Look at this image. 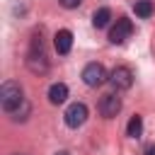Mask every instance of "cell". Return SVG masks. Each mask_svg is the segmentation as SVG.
Masks as SVG:
<instances>
[{
  "label": "cell",
  "instance_id": "2",
  "mask_svg": "<svg viewBox=\"0 0 155 155\" xmlns=\"http://www.w3.org/2000/svg\"><path fill=\"white\" fill-rule=\"evenodd\" d=\"M27 65H29V70H34V73H46L48 63H46V53H44L41 36H34V41H31V48H29V53H27Z\"/></svg>",
  "mask_w": 155,
  "mask_h": 155
},
{
  "label": "cell",
  "instance_id": "8",
  "mask_svg": "<svg viewBox=\"0 0 155 155\" xmlns=\"http://www.w3.org/2000/svg\"><path fill=\"white\" fill-rule=\"evenodd\" d=\"M53 46H56V51H58L61 56L70 53V48H73V34H70L68 29H58L56 36H53Z\"/></svg>",
  "mask_w": 155,
  "mask_h": 155
},
{
  "label": "cell",
  "instance_id": "12",
  "mask_svg": "<svg viewBox=\"0 0 155 155\" xmlns=\"http://www.w3.org/2000/svg\"><path fill=\"white\" fill-rule=\"evenodd\" d=\"M133 10H136V15H138V17L148 19V17L153 15V2H150V0H138V2L133 5Z\"/></svg>",
  "mask_w": 155,
  "mask_h": 155
},
{
  "label": "cell",
  "instance_id": "14",
  "mask_svg": "<svg viewBox=\"0 0 155 155\" xmlns=\"http://www.w3.org/2000/svg\"><path fill=\"white\" fill-rule=\"evenodd\" d=\"M53 155H70L68 150H58V153H53Z\"/></svg>",
  "mask_w": 155,
  "mask_h": 155
},
{
  "label": "cell",
  "instance_id": "13",
  "mask_svg": "<svg viewBox=\"0 0 155 155\" xmlns=\"http://www.w3.org/2000/svg\"><path fill=\"white\" fill-rule=\"evenodd\" d=\"M58 2H61V5L65 7V10H75V7H78V5L82 2V0H58Z\"/></svg>",
  "mask_w": 155,
  "mask_h": 155
},
{
  "label": "cell",
  "instance_id": "15",
  "mask_svg": "<svg viewBox=\"0 0 155 155\" xmlns=\"http://www.w3.org/2000/svg\"><path fill=\"white\" fill-rule=\"evenodd\" d=\"M148 155H155V145H153V148H150V150H148Z\"/></svg>",
  "mask_w": 155,
  "mask_h": 155
},
{
  "label": "cell",
  "instance_id": "1",
  "mask_svg": "<svg viewBox=\"0 0 155 155\" xmlns=\"http://www.w3.org/2000/svg\"><path fill=\"white\" fill-rule=\"evenodd\" d=\"M0 104H2V109L7 114H15L19 107H24V92H22V87L15 80L2 82V87H0Z\"/></svg>",
  "mask_w": 155,
  "mask_h": 155
},
{
  "label": "cell",
  "instance_id": "9",
  "mask_svg": "<svg viewBox=\"0 0 155 155\" xmlns=\"http://www.w3.org/2000/svg\"><path fill=\"white\" fill-rule=\"evenodd\" d=\"M65 99H68V87L63 82H53L48 87V102L51 104H63Z\"/></svg>",
  "mask_w": 155,
  "mask_h": 155
},
{
  "label": "cell",
  "instance_id": "11",
  "mask_svg": "<svg viewBox=\"0 0 155 155\" xmlns=\"http://www.w3.org/2000/svg\"><path fill=\"white\" fill-rule=\"evenodd\" d=\"M126 133L131 136V138H140V133H143V119L136 114V116H131V121H128V128H126Z\"/></svg>",
  "mask_w": 155,
  "mask_h": 155
},
{
  "label": "cell",
  "instance_id": "3",
  "mask_svg": "<svg viewBox=\"0 0 155 155\" xmlns=\"http://www.w3.org/2000/svg\"><path fill=\"white\" fill-rule=\"evenodd\" d=\"M82 80L87 87H99L104 80H107V70L102 63H87L85 70H82Z\"/></svg>",
  "mask_w": 155,
  "mask_h": 155
},
{
  "label": "cell",
  "instance_id": "10",
  "mask_svg": "<svg viewBox=\"0 0 155 155\" xmlns=\"http://www.w3.org/2000/svg\"><path fill=\"white\" fill-rule=\"evenodd\" d=\"M109 19H111V10H109V7H99V10L94 12V17H92V24H94L97 29H104V27L109 24Z\"/></svg>",
  "mask_w": 155,
  "mask_h": 155
},
{
  "label": "cell",
  "instance_id": "6",
  "mask_svg": "<svg viewBox=\"0 0 155 155\" xmlns=\"http://www.w3.org/2000/svg\"><path fill=\"white\" fill-rule=\"evenodd\" d=\"M119 111H121V97H119V94L109 92V94H104V97L99 99V114H102L104 119H114Z\"/></svg>",
  "mask_w": 155,
  "mask_h": 155
},
{
  "label": "cell",
  "instance_id": "5",
  "mask_svg": "<svg viewBox=\"0 0 155 155\" xmlns=\"http://www.w3.org/2000/svg\"><path fill=\"white\" fill-rule=\"evenodd\" d=\"M109 82L114 85V90H128V87L133 85V73H131V68H126V65L114 68L111 75H109Z\"/></svg>",
  "mask_w": 155,
  "mask_h": 155
},
{
  "label": "cell",
  "instance_id": "4",
  "mask_svg": "<svg viewBox=\"0 0 155 155\" xmlns=\"http://www.w3.org/2000/svg\"><path fill=\"white\" fill-rule=\"evenodd\" d=\"M131 31H133V24H131V19H126V17H119V19L114 22V27L109 29V41H111V44H124V41L131 36Z\"/></svg>",
  "mask_w": 155,
  "mask_h": 155
},
{
  "label": "cell",
  "instance_id": "7",
  "mask_svg": "<svg viewBox=\"0 0 155 155\" xmlns=\"http://www.w3.org/2000/svg\"><path fill=\"white\" fill-rule=\"evenodd\" d=\"M87 121V107L82 104V102H75V104H70L68 109H65V124L70 126V128H78V126H82Z\"/></svg>",
  "mask_w": 155,
  "mask_h": 155
}]
</instances>
